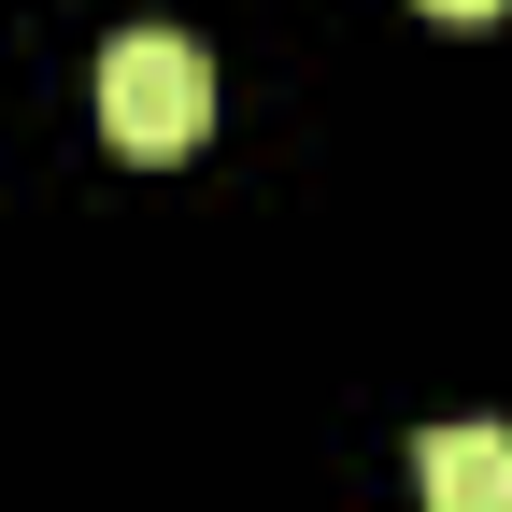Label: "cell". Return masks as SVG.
<instances>
[{"instance_id": "obj_1", "label": "cell", "mask_w": 512, "mask_h": 512, "mask_svg": "<svg viewBox=\"0 0 512 512\" xmlns=\"http://www.w3.org/2000/svg\"><path fill=\"white\" fill-rule=\"evenodd\" d=\"M200 128H214L200 43L185 29H114V57H100V143L128 171H171V157H200Z\"/></svg>"}, {"instance_id": "obj_2", "label": "cell", "mask_w": 512, "mask_h": 512, "mask_svg": "<svg viewBox=\"0 0 512 512\" xmlns=\"http://www.w3.org/2000/svg\"><path fill=\"white\" fill-rule=\"evenodd\" d=\"M413 484H427V512H512V427H427Z\"/></svg>"}, {"instance_id": "obj_3", "label": "cell", "mask_w": 512, "mask_h": 512, "mask_svg": "<svg viewBox=\"0 0 512 512\" xmlns=\"http://www.w3.org/2000/svg\"><path fill=\"white\" fill-rule=\"evenodd\" d=\"M427 15H441V29H484V15H512V0H427Z\"/></svg>"}]
</instances>
